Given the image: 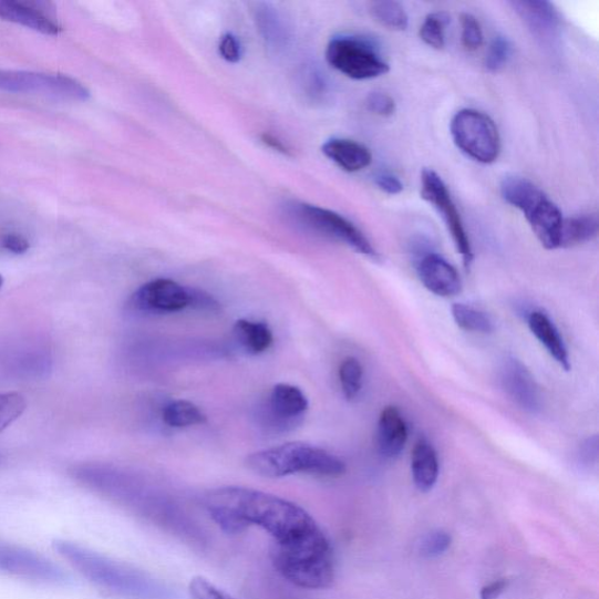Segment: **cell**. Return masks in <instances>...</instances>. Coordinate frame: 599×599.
Returning a JSON list of instances; mask_svg holds the SVG:
<instances>
[{
	"mask_svg": "<svg viewBox=\"0 0 599 599\" xmlns=\"http://www.w3.org/2000/svg\"><path fill=\"white\" fill-rule=\"evenodd\" d=\"M502 383L507 395L524 410L541 409V394L530 371L519 360L507 359L502 368Z\"/></svg>",
	"mask_w": 599,
	"mask_h": 599,
	"instance_id": "14",
	"label": "cell"
},
{
	"mask_svg": "<svg viewBox=\"0 0 599 599\" xmlns=\"http://www.w3.org/2000/svg\"><path fill=\"white\" fill-rule=\"evenodd\" d=\"M265 407L268 423L273 428L285 431L300 423L309 403L300 388L280 383L272 389Z\"/></svg>",
	"mask_w": 599,
	"mask_h": 599,
	"instance_id": "12",
	"label": "cell"
},
{
	"mask_svg": "<svg viewBox=\"0 0 599 599\" xmlns=\"http://www.w3.org/2000/svg\"><path fill=\"white\" fill-rule=\"evenodd\" d=\"M189 593L192 599H236L203 576L193 578L189 585Z\"/></svg>",
	"mask_w": 599,
	"mask_h": 599,
	"instance_id": "32",
	"label": "cell"
},
{
	"mask_svg": "<svg viewBox=\"0 0 599 599\" xmlns=\"http://www.w3.org/2000/svg\"><path fill=\"white\" fill-rule=\"evenodd\" d=\"M420 279L428 292L441 297H457L463 291V282L456 267L437 254H427L417 266Z\"/></svg>",
	"mask_w": 599,
	"mask_h": 599,
	"instance_id": "13",
	"label": "cell"
},
{
	"mask_svg": "<svg viewBox=\"0 0 599 599\" xmlns=\"http://www.w3.org/2000/svg\"><path fill=\"white\" fill-rule=\"evenodd\" d=\"M451 17L446 12L428 14L421 28L420 34L426 45L442 50L445 47V30L450 24Z\"/></svg>",
	"mask_w": 599,
	"mask_h": 599,
	"instance_id": "27",
	"label": "cell"
},
{
	"mask_svg": "<svg viewBox=\"0 0 599 599\" xmlns=\"http://www.w3.org/2000/svg\"><path fill=\"white\" fill-rule=\"evenodd\" d=\"M47 7L48 4L39 2L0 0V19L47 35H58L61 28Z\"/></svg>",
	"mask_w": 599,
	"mask_h": 599,
	"instance_id": "15",
	"label": "cell"
},
{
	"mask_svg": "<svg viewBox=\"0 0 599 599\" xmlns=\"http://www.w3.org/2000/svg\"><path fill=\"white\" fill-rule=\"evenodd\" d=\"M245 465L259 477L279 479L295 474L335 478L347 466L334 454L302 442L287 443L250 454Z\"/></svg>",
	"mask_w": 599,
	"mask_h": 599,
	"instance_id": "3",
	"label": "cell"
},
{
	"mask_svg": "<svg viewBox=\"0 0 599 599\" xmlns=\"http://www.w3.org/2000/svg\"><path fill=\"white\" fill-rule=\"evenodd\" d=\"M598 235L596 215H580L564 219L560 247H572L595 239Z\"/></svg>",
	"mask_w": 599,
	"mask_h": 599,
	"instance_id": "22",
	"label": "cell"
},
{
	"mask_svg": "<svg viewBox=\"0 0 599 599\" xmlns=\"http://www.w3.org/2000/svg\"><path fill=\"white\" fill-rule=\"evenodd\" d=\"M323 154L332 159L347 173H358L369 167L373 155L363 144L345 140L333 138L323 144Z\"/></svg>",
	"mask_w": 599,
	"mask_h": 599,
	"instance_id": "17",
	"label": "cell"
},
{
	"mask_svg": "<svg viewBox=\"0 0 599 599\" xmlns=\"http://www.w3.org/2000/svg\"><path fill=\"white\" fill-rule=\"evenodd\" d=\"M259 22L260 28L265 32V37L268 40L273 39L277 40V37H279V25L278 22H276V17L268 11H265L264 13L259 14Z\"/></svg>",
	"mask_w": 599,
	"mask_h": 599,
	"instance_id": "38",
	"label": "cell"
},
{
	"mask_svg": "<svg viewBox=\"0 0 599 599\" xmlns=\"http://www.w3.org/2000/svg\"><path fill=\"white\" fill-rule=\"evenodd\" d=\"M262 141H264V143L267 144L268 147H271V148L276 149L277 152H280V153L286 154V155L289 154V151H288L287 147H285V144L281 141H279L278 138H276L275 136L264 135Z\"/></svg>",
	"mask_w": 599,
	"mask_h": 599,
	"instance_id": "40",
	"label": "cell"
},
{
	"mask_svg": "<svg viewBox=\"0 0 599 599\" xmlns=\"http://www.w3.org/2000/svg\"><path fill=\"white\" fill-rule=\"evenodd\" d=\"M206 512L226 534L252 527L272 536V564L289 583L327 589L335 580V555L326 533L302 507L254 488L225 486L205 494Z\"/></svg>",
	"mask_w": 599,
	"mask_h": 599,
	"instance_id": "1",
	"label": "cell"
},
{
	"mask_svg": "<svg viewBox=\"0 0 599 599\" xmlns=\"http://www.w3.org/2000/svg\"><path fill=\"white\" fill-rule=\"evenodd\" d=\"M3 246L4 249L14 254V255H23L27 254L30 249V242L29 240L18 234H9L3 238Z\"/></svg>",
	"mask_w": 599,
	"mask_h": 599,
	"instance_id": "37",
	"label": "cell"
},
{
	"mask_svg": "<svg viewBox=\"0 0 599 599\" xmlns=\"http://www.w3.org/2000/svg\"><path fill=\"white\" fill-rule=\"evenodd\" d=\"M411 471L416 487L427 493L436 486L440 477V461L432 444L421 438L412 451Z\"/></svg>",
	"mask_w": 599,
	"mask_h": 599,
	"instance_id": "19",
	"label": "cell"
},
{
	"mask_svg": "<svg viewBox=\"0 0 599 599\" xmlns=\"http://www.w3.org/2000/svg\"><path fill=\"white\" fill-rule=\"evenodd\" d=\"M508 587L507 580L494 581L493 583L483 588L481 598L482 599H499L500 596L505 592Z\"/></svg>",
	"mask_w": 599,
	"mask_h": 599,
	"instance_id": "39",
	"label": "cell"
},
{
	"mask_svg": "<svg viewBox=\"0 0 599 599\" xmlns=\"http://www.w3.org/2000/svg\"><path fill=\"white\" fill-rule=\"evenodd\" d=\"M422 197L433 205L447 226V230L457 247V251L463 257L466 270L472 265L473 251L471 241L466 234L463 219L454 204L446 184L442 177L432 169H424L421 177Z\"/></svg>",
	"mask_w": 599,
	"mask_h": 599,
	"instance_id": "10",
	"label": "cell"
},
{
	"mask_svg": "<svg viewBox=\"0 0 599 599\" xmlns=\"http://www.w3.org/2000/svg\"><path fill=\"white\" fill-rule=\"evenodd\" d=\"M375 183L380 190L392 196L401 194L404 189V185L401 179L394 174L386 172L378 174L375 177Z\"/></svg>",
	"mask_w": 599,
	"mask_h": 599,
	"instance_id": "36",
	"label": "cell"
},
{
	"mask_svg": "<svg viewBox=\"0 0 599 599\" xmlns=\"http://www.w3.org/2000/svg\"><path fill=\"white\" fill-rule=\"evenodd\" d=\"M371 16L382 27L392 31H405L409 27V17L404 8L392 0H383L371 4Z\"/></svg>",
	"mask_w": 599,
	"mask_h": 599,
	"instance_id": "25",
	"label": "cell"
},
{
	"mask_svg": "<svg viewBox=\"0 0 599 599\" xmlns=\"http://www.w3.org/2000/svg\"><path fill=\"white\" fill-rule=\"evenodd\" d=\"M134 312L146 316L174 314L192 306V288L171 279L141 286L131 299Z\"/></svg>",
	"mask_w": 599,
	"mask_h": 599,
	"instance_id": "11",
	"label": "cell"
},
{
	"mask_svg": "<svg viewBox=\"0 0 599 599\" xmlns=\"http://www.w3.org/2000/svg\"><path fill=\"white\" fill-rule=\"evenodd\" d=\"M3 283H4V279L2 276H0V288H2Z\"/></svg>",
	"mask_w": 599,
	"mask_h": 599,
	"instance_id": "41",
	"label": "cell"
},
{
	"mask_svg": "<svg viewBox=\"0 0 599 599\" xmlns=\"http://www.w3.org/2000/svg\"><path fill=\"white\" fill-rule=\"evenodd\" d=\"M163 422L175 428L205 424L208 421L205 413L189 401H174L163 409Z\"/></svg>",
	"mask_w": 599,
	"mask_h": 599,
	"instance_id": "23",
	"label": "cell"
},
{
	"mask_svg": "<svg viewBox=\"0 0 599 599\" xmlns=\"http://www.w3.org/2000/svg\"><path fill=\"white\" fill-rule=\"evenodd\" d=\"M234 334L237 342L251 355L265 353L275 341L271 328L265 322L239 320L234 327Z\"/></svg>",
	"mask_w": 599,
	"mask_h": 599,
	"instance_id": "21",
	"label": "cell"
},
{
	"mask_svg": "<svg viewBox=\"0 0 599 599\" xmlns=\"http://www.w3.org/2000/svg\"><path fill=\"white\" fill-rule=\"evenodd\" d=\"M512 54V45L506 37H495L489 47L485 66L490 72H498L507 64Z\"/></svg>",
	"mask_w": 599,
	"mask_h": 599,
	"instance_id": "29",
	"label": "cell"
},
{
	"mask_svg": "<svg viewBox=\"0 0 599 599\" xmlns=\"http://www.w3.org/2000/svg\"><path fill=\"white\" fill-rule=\"evenodd\" d=\"M220 55L229 63H238L241 58V48L237 38L233 34H225L219 44Z\"/></svg>",
	"mask_w": 599,
	"mask_h": 599,
	"instance_id": "35",
	"label": "cell"
},
{
	"mask_svg": "<svg viewBox=\"0 0 599 599\" xmlns=\"http://www.w3.org/2000/svg\"><path fill=\"white\" fill-rule=\"evenodd\" d=\"M54 550L94 586L125 599H176L155 578L69 540H55Z\"/></svg>",
	"mask_w": 599,
	"mask_h": 599,
	"instance_id": "2",
	"label": "cell"
},
{
	"mask_svg": "<svg viewBox=\"0 0 599 599\" xmlns=\"http://www.w3.org/2000/svg\"><path fill=\"white\" fill-rule=\"evenodd\" d=\"M366 107L371 113L382 117H390L396 112V102L385 93L375 92L368 96Z\"/></svg>",
	"mask_w": 599,
	"mask_h": 599,
	"instance_id": "33",
	"label": "cell"
},
{
	"mask_svg": "<svg viewBox=\"0 0 599 599\" xmlns=\"http://www.w3.org/2000/svg\"><path fill=\"white\" fill-rule=\"evenodd\" d=\"M451 135L456 146L468 157L483 164L498 159L502 137L494 121L475 110H463L453 116Z\"/></svg>",
	"mask_w": 599,
	"mask_h": 599,
	"instance_id": "5",
	"label": "cell"
},
{
	"mask_svg": "<svg viewBox=\"0 0 599 599\" xmlns=\"http://www.w3.org/2000/svg\"><path fill=\"white\" fill-rule=\"evenodd\" d=\"M292 215L308 229L341 241L365 257L378 259L379 255L373 245L353 223L343 216L308 204L293 205Z\"/></svg>",
	"mask_w": 599,
	"mask_h": 599,
	"instance_id": "7",
	"label": "cell"
},
{
	"mask_svg": "<svg viewBox=\"0 0 599 599\" xmlns=\"http://www.w3.org/2000/svg\"><path fill=\"white\" fill-rule=\"evenodd\" d=\"M326 58L330 66L354 80L375 79L390 71L378 47L360 37L343 35L330 40Z\"/></svg>",
	"mask_w": 599,
	"mask_h": 599,
	"instance_id": "6",
	"label": "cell"
},
{
	"mask_svg": "<svg viewBox=\"0 0 599 599\" xmlns=\"http://www.w3.org/2000/svg\"><path fill=\"white\" fill-rule=\"evenodd\" d=\"M0 90L76 101L91 96L81 82L70 76L24 71H0Z\"/></svg>",
	"mask_w": 599,
	"mask_h": 599,
	"instance_id": "9",
	"label": "cell"
},
{
	"mask_svg": "<svg viewBox=\"0 0 599 599\" xmlns=\"http://www.w3.org/2000/svg\"><path fill=\"white\" fill-rule=\"evenodd\" d=\"M533 335L546 348L548 354L566 371H569L570 359L565 341L554 322L544 312H533L528 318Z\"/></svg>",
	"mask_w": 599,
	"mask_h": 599,
	"instance_id": "18",
	"label": "cell"
},
{
	"mask_svg": "<svg viewBox=\"0 0 599 599\" xmlns=\"http://www.w3.org/2000/svg\"><path fill=\"white\" fill-rule=\"evenodd\" d=\"M407 442V426L401 411L386 406L380 416L378 430L379 450L384 458L395 459L401 456Z\"/></svg>",
	"mask_w": 599,
	"mask_h": 599,
	"instance_id": "16",
	"label": "cell"
},
{
	"mask_svg": "<svg viewBox=\"0 0 599 599\" xmlns=\"http://www.w3.org/2000/svg\"><path fill=\"white\" fill-rule=\"evenodd\" d=\"M0 571L43 585L66 587L72 583V577L48 557L3 543H0Z\"/></svg>",
	"mask_w": 599,
	"mask_h": 599,
	"instance_id": "8",
	"label": "cell"
},
{
	"mask_svg": "<svg viewBox=\"0 0 599 599\" xmlns=\"http://www.w3.org/2000/svg\"><path fill=\"white\" fill-rule=\"evenodd\" d=\"M500 192L506 203L524 214L545 249H559L565 219L559 206L525 177H505Z\"/></svg>",
	"mask_w": 599,
	"mask_h": 599,
	"instance_id": "4",
	"label": "cell"
},
{
	"mask_svg": "<svg viewBox=\"0 0 599 599\" xmlns=\"http://www.w3.org/2000/svg\"><path fill=\"white\" fill-rule=\"evenodd\" d=\"M513 8L535 34H554L560 24V16L548 2H513Z\"/></svg>",
	"mask_w": 599,
	"mask_h": 599,
	"instance_id": "20",
	"label": "cell"
},
{
	"mask_svg": "<svg viewBox=\"0 0 599 599\" xmlns=\"http://www.w3.org/2000/svg\"><path fill=\"white\" fill-rule=\"evenodd\" d=\"M452 317L458 327L466 330V332L489 334L494 330L489 316L464 303H454L452 306Z\"/></svg>",
	"mask_w": 599,
	"mask_h": 599,
	"instance_id": "24",
	"label": "cell"
},
{
	"mask_svg": "<svg viewBox=\"0 0 599 599\" xmlns=\"http://www.w3.org/2000/svg\"><path fill=\"white\" fill-rule=\"evenodd\" d=\"M451 543L452 539L448 533L443 530L432 531L424 537L420 551L425 559H437L447 551Z\"/></svg>",
	"mask_w": 599,
	"mask_h": 599,
	"instance_id": "31",
	"label": "cell"
},
{
	"mask_svg": "<svg viewBox=\"0 0 599 599\" xmlns=\"http://www.w3.org/2000/svg\"><path fill=\"white\" fill-rule=\"evenodd\" d=\"M462 43L467 51H477L484 43V33L479 20L471 13H463Z\"/></svg>",
	"mask_w": 599,
	"mask_h": 599,
	"instance_id": "30",
	"label": "cell"
},
{
	"mask_svg": "<svg viewBox=\"0 0 599 599\" xmlns=\"http://www.w3.org/2000/svg\"><path fill=\"white\" fill-rule=\"evenodd\" d=\"M192 288V287H190ZM192 308L202 312L216 313L219 311V302L209 293L200 291L198 288H192Z\"/></svg>",
	"mask_w": 599,
	"mask_h": 599,
	"instance_id": "34",
	"label": "cell"
},
{
	"mask_svg": "<svg viewBox=\"0 0 599 599\" xmlns=\"http://www.w3.org/2000/svg\"><path fill=\"white\" fill-rule=\"evenodd\" d=\"M27 406L25 397L18 392H0V432L19 420Z\"/></svg>",
	"mask_w": 599,
	"mask_h": 599,
	"instance_id": "28",
	"label": "cell"
},
{
	"mask_svg": "<svg viewBox=\"0 0 599 599\" xmlns=\"http://www.w3.org/2000/svg\"><path fill=\"white\" fill-rule=\"evenodd\" d=\"M339 378L343 395L348 401H354L362 390L363 368L355 358H347L340 365Z\"/></svg>",
	"mask_w": 599,
	"mask_h": 599,
	"instance_id": "26",
	"label": "cell"
}]
</instances>
